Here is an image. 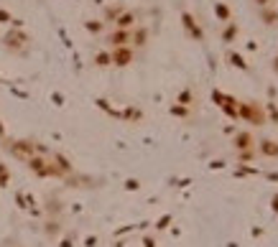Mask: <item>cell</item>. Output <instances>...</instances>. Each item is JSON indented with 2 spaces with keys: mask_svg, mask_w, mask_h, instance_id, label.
<instances>
[{
  "mask_svg": "<svg viewBox=\"0 0 278 247\" xmlns=\"http://www.w3.org/2000/svg\"><path fill=\"white\" fill-rule=\"evenodd\" d=\"M135 23V16L133 13H123L120 18H117V28H130Z\"/></svg>",
  "mask_w": 278,
  "mask_h": 247,
  "instance_id": "cell-1",
  "label": "cell"
},
{
  "mask_svg": "<svg viewBox=\"0 0 278 247\" xmlns=\"http://www.w3.org/2000/svg\"><path fill=\"white\" fill-rule=\"evenodd\" d=\"M258 3H260V6H265V3H268V0H258Z\"/></svg>",
  "mask_w": 278,
  "mask_h": 247,
  "instance_id": "cell-2",
  "label": "cell"
}]
</instances>
